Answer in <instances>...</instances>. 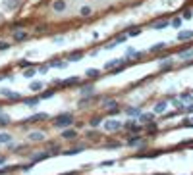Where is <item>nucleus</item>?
Instances as JSON below:
<instances>
[{
	"label": "nucleus",
	"mask_w": 193,
	"mask_h": 175,
	"mask_svg": "<svg viewBox=\"0 0 193 175\" xmlns=\"http://www.w3.org/2000/svg\"><path fill=\"white\" fill-rule=\"evenodd\" d=\"M74 123V115L72 114H62L58 118H54V125L56 127H70Z\"/></svg>",
	"instance_id": "f257e3e1"
},
{
	"label": "nucleus",
	"mask_w": 193,
	"mask_h": 175,
	"mask_svg": "<svg viewBox=\"0 0 193 175\" xmlns=\"http://www.w3.org/2000/svg\"><path fill=\"white\" fill-rule=\"evenodd\" d=\"M104 129L110 131V133H114V131L122 129V123H120L118 119H106V121H104Z\"/></svg>",
	"instance_id": "f03ea898"
},
{
	"label": "nucleus",
	"mask_w": 193,
	"mask_h": 175,
	"mask_svg": "<svg viewBox=\"0 0 193 175\" xmlns=\"http://www.w3.org/2000/svg\"><path fill=\"white\" fill-rule=\"evenodd\" d=\"M45 139H46V133H43V131H31L29 133V141H33V142H41Z\"/></svg>",
	"instance_id": "7ed1b4c3"
},
{
	"label": "nucleus",
	"mask_w": 193,
	"mask_h": 175,
	"mask_svg": "<svg viewBox=\"0 0 193 175\" xmlns=\"http://www.w3.org/2000/svg\"><path fill=\"white\" fill-rule=\"evenodd\" d=\"M77 135H79V133L74 131V129H64V131L60 133V137H62V139H66V141H74Z\"/></svg>",
	"instance_id": "20e7f679"
},
{
	"label": "nucleus",
	"mask_w": 193,
	"mask_h": 175,
	"mask_svg": "<svg viewBox=\"0 0 193 175\" xmlns=\"http://www.w3.org/2000/svg\"><path fill=\"white\" fill-rule=\"evenodd\" d=\"M93 92H95V87H93V85H83V87L79 89V94H81V96H91Z\"/></svg>",
	"instance_id": "39448f33"
},
{
	"label": "nucleus",
	"mask_w": 193,
	"mask_h": 175,
	"mask_svg": "<svg viewBox=\"0 0 193 175\" xmlns=\"http://www.w3.org/2000/svg\"><path fill=\"white\" fill-rule=\"evenodd\" d=\"M52 10H54L56 14L64 12V10H66V0H56V2L52 4Z\"/></svg>",
	"instance_id": "423d86ee"
},
{
	"label": "nucleus",
	"mask_w": 193,
	"mask_h": 175,
	"mask_svg": "<svg viewBox=\"0 0 193 175\" xmlns=\"http://www.w3.org/2000/svg\"><path fill=\"white\" fill-rule=\"evenodd\" d=\"M83 150H85V146H83V144H79V146H75V148H70V150H64L62 154H64V156H74V154H79V152H83Z\"/></svg>",
	"instance_id": "0eeeda50"
},
{
	"label": "nucleus",
	"mask_w": 193,
	"mask_h": 175,
	"mask_svg": "<svg viewBox=\"0 0 193 175\" xmlns=\"http://www.w3.org/2000/svg\"><path fill=\"white\" fill-rule=\"evenodd\" d=\"M137 119H139V123H149V121L155 119V114H139Z\"/></svg>",
	"instance_id": "6e6552de"
},
{
	"label": "nucleus",
	"mask_w": 193,
	"mask_h": 175,
	"mask_svg": "<svg viewBox=\"0 0 193 175\" xmlns=\"http://www.w3.org/2000/svg\"><path fill=\"white\" fill-rule=\"evenodd\" d=\"M126 144H128V146H137V144H143V139H141V137H129Z\"/></svg>",
	"instance_id": "1a4fd4ad"
},
{
	"label": "nucleus",
	"mask_w": 193,
	"mask_h": 175,
	"mask_svg": "<svg viewBox=\"0 0 193 175\" xmlns=\"http://www.w3.org/2000/svg\"><path fill=\"white\" fill-rule=\"evenodd\" d=\"M166 106H168V102H166V100H160V102H156V104H155V114L164 112V110H166Z\"/></svg>",
	"instance_id": "9d476101"
},
{
	"label": "nucleus",
	"mask_w": 193,
	"mask_h": 175,
	"mask_svg": "<svg viewBox=\"0 0 193 175\" xmlns=\"http://www.w3.org/2000/svg\"><path fill=\"white\" fill-rule=\"evenodd\" d=\"M48 156H50L48 152H39V154H35L33 158H31V162H35V164H37V162H41V160H46Z\"/></svg>",
	"instance_id": "9b49d317"
},
{
	"label": "nucleus",
	"mask_w": 193,
	"mask_h": 175,
	"mask_svg": "<svg viewBox=\"0 0 193 175\" xmlns=\"http://www.w3.org/2000/svg\"><path fill=\"white\" fill-rule=\"evenodd\" d=\"M120 63H124V58H122V60H110V62H106V63H104V70L110 71V67H116V66H120Z\"/></svg>",
	"instance_id": "f8f14e48"
},
{
	"label": "nucleus",
	"mask_w": 193,
	"mask_h": 175,
	"mask_svg": "<svg viewBox=\"0 0 193 175\" xmlns=\"http://www.w3.org/2000/svg\"><path fill=\"white\" fill-rule=\"evenodd\" d=\"M46 118H48V115H46V114H35L33 118H29L27 121H25V123H35V121H41V119H46Z\"/></svg>",
	"instance_id": "ddd939ff"
},
{
	"label": "nucleus",
	"mask_w": 193,
	"mask_h": 175,
	"mask_svg": "<svg viewBox=\"0 0 193 175\" xmlns=\"http://www.w3.org/2000/svg\"><path fill=\"white\" fill-rule=\"evenodd\" d=\"M43 87H45V83H41V81H33V83L29 85V89H31V91H35V92L43 91Z\"/></svg>",
	"instance_id": "4468645a"
},
{
	"label": "nucleus",
	"mask_w": 193,
	"mask_h": 175,
	"mask_svg": "<svg viewBox=\"0 0 193 175\" xmlns=\"http://www.w3.org/2000/svg\"><path fill=\"white\" fill-rule=\"evenodd\" d=\"M66 66H68V63L62 62V60H50L48 62V67H64V70H66Z\"/></svg>",
	"instance_id": "2eb2a0df"
},
{
	"label": "nucleus",
	"mask_w": 193,
	"mask_h": 175,
	"mask_svg": "<svg viewBox=\"0 0 193 175\" xmlns=\"http://www.w3.org/2000/svg\"><path fill=\"white\" fill-rule=\"evenodd\" d=\"M74 83H79V77H70V79H64V81H62V87H72Z\"/></svg>",
	"instance_id": "dca6fc26"
},
{
	"label": "nucleus",
	"mask_w": 193,
	"mask_h": 175,
	"mask_svg": "<svg viewBox=\"0 0 193 175\" xmlns=\"http://www.w3.org/2000/svg\"><path fill=\"white\" fill-rule=\"evenodd\" d=\"M10 142H12V135L0 133V144H10Z\"/></svg>",
	"instance_id": "f3484780"
},
{
	"label": "nucleus",
	"mask_w": 193,
	"mask_h": 175,
	"mask_svg": "<svg viewBox=\"0 0 193 175\" xmlns=\"http://www.w3.org/2000/svg\"><path fill=\"white\" fill-rule=\"evenodd\" d=\"M41 102V98H29V100H23V104L25 106H29V108H35V106H37Z\"/></svg>",
	"instance_id": "a211bd4d"
},
{
	"label": "nucleus",
	"mask_w": 193,
	"mask_h": 175,
	"mask_svg": "<svg viewBox=\"0 0 193 175\" xmlns=\"http://www.w3.org/2000/svg\"><path fill=\"white\" fill-rule=\"evenodd\" d=\"M126 114L131 115V118H137V115L141 114V110H139V108H126Z\"/></svg>",
	"instance_id": "6ab92c4d"
},
{
	"label": "nucleus",
	"mask_w": 193,
	"mask_h": 175,
	"mask_svg": "<svg viewBox=\"0 0 193 175\" xmlns=\"http://www.w3.org/2000/svg\"><path fill=\"white\" fill-rule=\"evenodd\" d=\"M191 37H193V31H184V33L178 35V41H187V39H191Z\"/></svg>",
	"instance_id": "aec40b11"
},
{
	"label": "nucleus",
	"mask_w": 193,
	"mask_h": 175,
	"mask_svg": "<svg viewBox=\"0 0 193 175\" xmlns=\"http://www.w3.org/2000/svg\"><path fill=\"white\" fill-rule=\"evenodd\" d=\"M102 106H104V108H114V106H118V104H116V100H112V98H104Z\"/></svg>",
	"instance_id": "412c9836"
},
{
	"label": "nucleus",
	"mask_w": 193,
	"mask_h": 175,
	"mask_svg": "<svg viewBox=\"0 0 193 175\" xmlns=\"http://www.w3.org/2000/svg\"><path fill=\"white\" fill-rule=\"evenodd\" d=\"M172 66H174V60H166V62L160 63V70H162V71H168Z\"/></svg>",
	"instance_id": "4be33fe9"
},
{
	"label": "nucleus",
	"mask_w": 193,
	"mask_h": 175,
	"mask_svg": "<svg viewBox=\"0 0 193 175\" xmlns=\"http://www.w3.org/2000/svg\"><path fill=\"white\" fill-rule=\"evenodd\" d=\"M83 60V52H74V54H70V62H79Z\"/></svg>",
	"instance_id": "5701e85b"
},
{
	"label": "nucleus",
	"mask_w": 193,
	"mask_h": 175,
	"mask_svg": "<svg viewBox=\"0 0 193 175\" xmlns=\"http://www.w3.org/2000/svg\"><path fill=\"white\" fill-rule=\"evenodd\" d=\"M89 123H91L93 127H98V125L102 123V115H95V118H91V121H89Z\"/></svg>",
	"instance_id": "b1692460"
},
{
	"label": "nucleus",
	"mask_w": 193,
	"mask_h": 175,
	"mask_svg": "<svg viewBox=\"0 0 193 175\" xmlns=\"http://www.w3.org/2000/svg\"><path fill=\"white\" fill-rule=\"evenodd\" d=\"M180 100H184V102L191 104V102H193V94H191V92H184V94L180 96Z\"/></svg>",
	"instance_id": "393cba45"
},
{
	"label": "nucleus",
	"mask_w": 193,
	"mask_h": 175,
	"mask_svg": "<svg viewBox=\"0 0 193 175\" xmlns=\"http://www.w3.org/2000/svg\"><path fill=\"white\" fill-rule=\"evenodd\" d=\"M85 75L89 77V79H93V77L97 79L98 75H101V71H98V70H87V71H85Z\"/></svg>",
	"instance_id": "a878e982"
},
{
	"label": "nucleus",
	"mask_w": 193,
	"mask_h": 175,
	"mask_svg": "<svg viewBox=\"0 0 193 175\" xmlns=\"http://www.w3.org/2000/svg\"><path fill=\"white\" fill-rule=\"evenodd\" d=\"M180 58H181V60H189V58H193V50H184V52H180Z\"/></svg>",
	"instance_id": "bb28decb"
},
{
	"label": "nucleus",
	"mask_w": 193,
	"mask_h": 175,
	"mask_svg": "<svg viewBox=\"0 0 193 175\" xmlns=\"http://www.w3.org/2000/svg\"><path fill=\"white\" fill-rule=\"evenodd\" d=\"M79 14L83 15V18H87V15H91V14H93V8H91V6H83Z\"/></svg>",
	"instance_id": "cd10ccee"
},
{
	"label": "nucleus",
	"mask_w": 193,
	"mask_h": 175,
	"mask_svg": "<svg viewBox=\"0 0 193 175\" xmlns=\"http://www.w3.org/2000/svg\"><path fill=\"white\" fill-rule=\"evenodd\" d=\"M172 104H174L178 110H185V106H184V100H180V98H174V100H172Z\"/></svg>",
	"instance_id": "c85d7f7f"
},
{
	"label": "nucleus",
	"mask_w": 193,
	"mask_h": 175,
	"mask_svg": "<svg viewBox=\"0 0 193 175\" xmlns=\"http://www.w3.org/2000/svg\"><path fill=\"white\" fill-rule=\"evenodd\" d=\"M14 39H15V41H25V39H27V33H23V31H18V33L14 35Z\"/></svg>",
	"instance_id": "c756f323"
},
{
	"label": "nucleus",
	"mask_w": 193,
	"mask_h": 175,
	"mask_svg": "<svg viewBox=\"0 0 193 175\" xmlns=\"http://www.w3.org/2000/svg\"><path fill=\"white\" fill-rule=\"evenodd\" d=\"M10 115H4V114H0V125H10Z\"/></svg>",
	"instance_id": "7c9ffc66"
},
{
	"label": "nucleus",
	"mask_w": 193,
	"mask_h": 175,
	"mask_svg": "<svg viewBox=\"0 0 193 175\" xmlns=\"http://www.w3.org/2000/svg\"><path fill=\"white\" fill-rule=\"evenodd\" d=\"M120 146H122V144H120L118 141H112V142H108V144L104 146V148H112V150H116V148H120Z\"/></svg>",
	"instance_id": "2f4dec72"
},
{
	"label": "nucleus",
	"mask_w": 193,
	"mask_h": 175,
	"mask_svg": "<svg viewBox=\"0 0 193 175\" xmlns=\"http://www.w3.org/2000/svg\"><path fill=\"white\" fill-rule=\"evenodd\" d=\"M35 73H37V70H33V67H31V70H27V71H23V75H25V77L29 79V77H35Z\"/></svg>",
	"instance_id": "473e14b6"
},
{
	"label": "nucleus",
	"mask_w": 193,
	"mask_h": 175,
	"mask_svg": "<svg viewBox=\"0 0 193 175\" xmlns=\"http://www.w3.org/2000/svg\"><path fill=\"white\" fill-rule=\"evenodd\" d=\"M166 25H168L166 21H158V23H155L153 27H155V29H162V27H166Z\"/></svg>",
	"instance_id": "72a5a7b5"
},
{
	"label": "nucleus",
	"mask_w": 193,
	"mask_h": 175,
	"mask_svg": "<svg viewBox=\"0 0 193 175\" xmlns=\"http://www.w3.org/2000/svg\"><path fill=\"white\" fill-rule=\"evenodd\" d=\"M162 48H164V42H158V44H155L151 50H153V52H156V50H162Z\"/></svg>",
	"instance_id": "f704fd0d"
},
{
	"label": "nucleus",
	"mask_w": 193,
	"mask_h": 175,
	"mask_svg": "<svg viewBox=\"0 0 193 175\" xmlns=\"http://www.w3.org/2000/svg\"><path fill=\"white\" fill-rule=\"evenodd\" d=\"M48 70H50V67H48V63H45V66H41V67H39L37 71H39V73H46Z\"/></svg>",
	"instance_id": "c9c22d12"
},
{
	"label": "nucleus",
	"mask_w": 193,
	"mask_h": 175,
	"mask_svg": "<svg viewBox=\"0 0 193 175\" xmlns=\"http://www.w3.org/2000/svg\"><path fill=\"white\" fill-rule=\"evenodd\" d=\"M50 96H54V91H45L41 98H50Z\"/></svg>",
	"instance_id": "e433bc0d"
},
{
	"label": "nucleus",
	"mask_w": 193,
	"mask_h": 175,
	"mask_svg": "<svg viewBox=\"0 0 193 175\" xmlns=\"http://www.w3.org/2000/svg\"><path fill=\"white\" fill-rule=\"evenodd\" d=\"M10 171H12V167H0V175H6Z\"/></svg>",
	"instance_id": "4c0bfd02"
},
{
	"label": "nucleus",
	"mask_w": 193,
	"mask_h": 175,
	"mask_svg": "<svg viewBox=\"0 0 193 175\" xmlns=\"http://www.w3.org/2000/svg\"><path fill=\"white\" fill-rule=\"evenodd\" d=\"M141 33V29H129V37H135V35H139Z\"/></svg>",
	"instance_id": "58836bf2"
},
{
	"label": "nucleus",
	"mask_w": 193,
	"mask_h": 175,
	"mask_svg": "<svg viewBox=\"0 0 193 175\" xmlns=\"http://www.w3.org/2000/svg\"><path fill=\"white\" fill-rule=\"evenodd\" d=\"M101 166H102V167H108V166H114V160H106V162H102Z\"/></svg>",
	"instance_id": "ea45409f"
},
{
	"label": "nucleus",
	"mask_w": 193,
	"mask_h": 175,
	"mask_svg": "<svg viewBox=\"0 0 193 175\" xmlns=\"http://www.w3.org/2000/svg\"><path fill=\"white\" fill-rule=\"evenodd\" d=\"M18 6V0H8V8H15Z\"/></svg>",
	"instance_id": "a19ab883"
},
{
	"label": "nucleus",
	"mask_w": 193,
	"mask_h": 175,
	"mask_svg": "<svg viewBox=\"0 0 193 175\" xmlns=\"http://www.w3.org/2000/svg\"><path fill=\"white\" fill-rule=\"evenodd\" d=\"M172 25H174V27H180V25H181V19H180V18H176L174 21H172Z\"/></svg>",
	"instance_id": "79ce46f5"
},
{
	"label": "nucleus",
	"mask_w": 193,
	"mask_h": 175,
	"mask_svg": "<svg viewBox=\"0 0 193 175\" xmlns=\"http://www.w3.org/2000/svg\"><path fill=\"white\" fill-rule=\"evenodd\" d=\"M35 31H37V33H43V31H46V25H39V27H35Z\"/></svg>",
	"instance_id": "37998d69"
},
{
	"label": "nucleus",
	"mask_w": 193,
	"mask_h": 175,
	"mask_svg": "<svg viewBox=\"0 0 193 175\" xmlns=\"http://www.w3.org/2000/svg\"><path fill=\"white\" fill-rule=\"evenodd\" d=\"M33 166H35V162H29V164H27V166H23V171H29V169H31V167H33Z\"/></svg>",
	"instance_id": "c03bdc74"
},
{
	"label": "nucleus",
	"mask_w": 193,
	"mask_h": 175,
	"mask_svg": "<svg viewBox=\"0 0 193 175\" xmlns=\"http://www.w3.org/2000/svg\"><path fill=\"white\" fill-rule=\"evenodd\" d=\"M87 137H89V139H98V133H93V131H89V133H87Z\"/></svg>",
	"instance_id": "a18cd8bd"
},
{
	"label": "nucleus",
	"mask_w": 193,
	"mask_h": 175,
	"mask_svg": "<svg viewBox=\"0 0 193 175\" xmlns=\"http://www.w3.org/2000/svg\"><path fill=\"white\" fill-rule=\"evenodd\" d=\"M6 48H10L8 42H0V50H6Z\"/></svg>",
	"instance_id": "49530a36"
},
{
	"label": "nucleus",
	"mask_w": 193,
	"mask_h": 175,
	"mask_svg": "<svg viewBox=\"0 0 193 175\" xmlns=\"http://www.w3.org/2000/svg\"><path fill=\"white\" fill-rule=\"evenodd\" d=\"M4 164H6V158H4V156H0V166H4Z\"/></svg>",
	"instance_id": "de8ad7c7"
},
{
	"label": "nucleus",
	"mask_w": 193,
	"mask_h": 175,
	"mask_svg": "<svg viewBox=\"0 0 193 175\" xmlns=\"http://www.w3.org/2000/svg\"><path fill=\"white\" fill-rule=\"evenodd\" d=\"M187 112H193V102H191L189 106H187Z\"/></svg>",
	"instance_id": "09e8293b"
},
{
	"label": "nucleus",
	"mask_w": 193,
	"mask_h": 175,
	"mask_svg": "<svg viewBox=\"0 0 193 175\" xmlns=\"http://www.w3.org/2000/svg\"><path fill=\"white\" fill-rule=\"evenodd\" d=\"M0 81H2V77H0Z\"/></svg>",
	"instance_id": "8fccbe9b"
},
{
	"label": "nucleus",
	"mask_w": 193,
	"mask_h": 175,
	"mask_svg": "<svg viewBox=\"0 0 193 175\" xmlns=\"http://www.w3.org/2000/svg\"><path fill=\"white\" fill-rule=\"evenodd\" d=\"M0 114H2V110H0Z\"/></svg>",
	"instance_id": "3c124183"
},
{
	"label": "nucleus",
	"mask_w": 193,
	"mask_h": 175,
	"mask_svg": "<svg viewBox=\"0 0 193 175\" xmlns=\"http://www.w3.org/2000/svg\"><path fill=\"white\" fill-rule=\"evenodd\" d=\"M191 94H193V92H191Z\"/></svg>",
	"instance_id": "603ef678"
}]
</instances>
